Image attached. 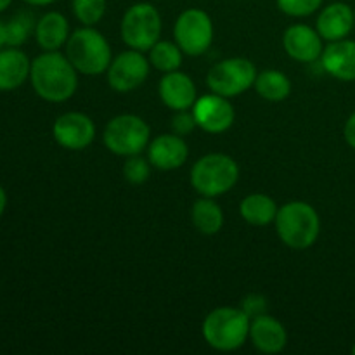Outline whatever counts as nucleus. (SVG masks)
<instances>
[{
	"label": "nucleus",
	"mask_w": 355,
	"mask_h": 355,
	"mask_svg": "<svg viewBox=\"0 0 355 355\" xmlns=\"http://www.w3.org/2000/svg\"><path fill=\"white\" fill-rule=\"evenodd\" d=\"M284 51L300 62H314L322 54V37L307 24H293L283 35Z\"/></svg>",
	"instance_id": "nucleus-13"
},
{
	"label": "nucleus",
	"mask_w": 355,
	"mask_h": 355,
	"mask_svg": "<svg viewBox=\"0 0 355 355\" xmlns=\"http://www.w3.org/2000/svg\"><path fill=\"white\" fill-rule=\"evenodd\" d=\"M33 31V17L31 14L21 12L16 14L12 19L7 24H3V38L6 44L10 47H17V45L24 44Z\"/></svg>",
	"instance_id": "nucleus-25"
},
{
	"label": "nucleus",
	"mask_w": 355,
	"mask_h": 355,
	"mask_svg": "<svg viewBox=\"0 0 355 355\" xmlns=\"http://www.w3.org/2000/svg\"><path fill=\"white\" fill-rule=\"evenodd\" d=\"M352 354H354V355H355V345H354V347H352Z\"/></svg>",
	"instance_id": "nucleus-36"
},
{
	"label": "nucleus",
	"mask_w": 355,
	"mask_h": 355,
	"mask_svg": "<svg viewBox=\"0 0 355 355\" xmlns=\"http://www.w3.org/2000/svg\"><path fill=\"white\" fill-rule=\"evenodd\" d=\"M175 44L187 55H201L214 42V23L201 9H186L173 26Z\"/></svg>",
	"instance_id": "nucleus-9"
},
{
	"label": "nucleus",
	"mask_w": 355,
	"mask_h": 355,
	"mask_svg": "<svg viewBox=\"0 0 355 355\" xmlns=\"http://www.w3.org/2000/svg\"><path fill=\"white\" fill-rule=\"evenodd\" d=\"M277 7L291 17H305L321 7L322 0H276Z\"/></svg>",
	"instance_id": "nucleus-28"
},
{
	"label": "nucleus",
	"mask_w": 355,
	"mask_h": 355,
	"mask_svg": "<svg viewBox=\"0 0 355 355\" xmlns=\"http://www.w3.org/2000/svg\"><path fill=\"white\" fill-rule=\"evenodd\" d=\"M148 123L135 114H120L114 116L104 128V144L111 153L118 156H134L144 151L149 146Z\"/></svg>",
	"instance_id": "nucleus-7"
},
{
	"label": "nucleus",
	"mask_w": 355,
	"mask_h": 355,
	"mask_svg": "<svg viewBox=\"0 0 355 355\" xmlns=\"http://www.w3.org/2000/svg\"><path fill=\"white\" fill-rule=\"evenodd\" d=\"M274 222L281 241L293 250L311 248L321 232L318 211L305 201H291L281 207Z\"/></svg>",
	"instance_id": "nucleus-2"
},
{
	"label": "nucleus",
	"mask_w": 355,
	"mask_h": 355,
	"mask_svg": "<svg viewBox=\"0 0 355 355\" xmlns=\"http://www.w3.org/2000/svg\"><path fill=\"white\" fill-rule=\"evenodd\" d=\"M30 80L35 92L49 103L68 101L78 87L75 66L58 51H47L31 62Z\"/></svg>",
	"instance_id": "nucleus-1"
},
{
	"label": "nucleus",
	"mask_w": 355,
	"mask_h": 355,
	"mask_svg": "<svg viewBox=\"0 0 355 355\" xmlns=\"http://www.w3.org/2000/svg\"><path fill=\"white\" fill-rule=\"evenodd\" d=\"M250 318L243 309L218 307L203 321V338L220 352H232L245 345L250 335Z\"/></svg>",
	"instance_id": "nucleus-3"
},
{
	"label": "nucleus",
	"mask_w": 355,
	"mask_h": 355,
	"mask_svg": "<svg viewBox=\"0 0 355 355\" xmlns=\"http://www.w3.org/2000/svg\"><path fill=\"white\" fill-rule=\"evenodd\" d=\"M196 118L193 113H189L187 110L177 111L175 116L172 118V130L177 135H187L194 130L196 127Z\"/></svg>",
	"instance_id": "nucleus-29"
},
{
	"label": "nucleus",
	"mask_w": 355,
	"mask_h": 355,
	"mask_svg": "<svg viewBox=\"0 0 355 355\" xmlns=\"http://www.w3.org/2000/svg\"><path fill=\"white\" fill-rule=\"evenodd\" d=\"M355 24L354 9L349 3L335 2L321 10L318 17V33L324 40H343L350 35Z\"/></svg>",
	"instance_id": "nucleus-17"
},
{
	"label": "nucleus",
	"mask_w": 355,
	"mask_h": 355,
	"mask_svg": "<svg viewBox=\"0 0 355 355\" xmlns=\"http://www.w3.org/2000/svg\"><path fill=\"white\" fill-rule=\"evenodd\" d=\"M239 179V166L231 156L211 153L194 163L191 170V184L207 198L222 196L234 187Z\"/></svg>",
	"instance_id": "nucleus-5"
},
{
	"label": "nucleus",
	"mask_w": 355,
	"mask_h": 355,
	"mask_svg": "<svg viewBox=\"0 0 355 355\" xmlns=\"http://www.w3.org/2000/svg\"><path fill=\"white\" fill-rule=\"evenodd\" d=\"M55 142L71 151H80L92 144L96 137V125L83 113H64L55 120L52 127Z\"/></svg>",
	"instance_id": "nucleus-12"
},
{
	"label": "nucleus",
	"mask_w": 355,
	"mask_h": 355,
	"mask_svg": "<svg viewBox=\"0 0 355 355\" xmlns=\"http://www.w3.org/2000/svg\"><path fill=\"white\" fill-rule=\"evenodd\" d=\"M10 2H12V0H0V12H2V10H6L7 7L10 6Z\"/></svg>",
	"instance_id": "nucleus-34"
},
{
	"label": "nucleus",
	"mask_w": 355,
	"mask_h": 355,
	"mask_svg": "<svg viewBox=\"0 0 355 355\" xmlns=\"http://www.w3.org/2000/svg\"><path fill=\"white\" fill-rule=\"evenodd\" d=\"M250 338L260 352L279 354L286 347L288 333L277 319L262 314L253 318L252 324H250Z\"/></svg>",
	"instance_id": "nucleus-18"
},
{
	"label": "nucleus",
	"mask_w": 355,
	"mask_h": 355,
	"mask_svg": "<svg viewBox=\"0 0 355 355\" xmlns=\"http://www.w3.org/2000/svg\"><path fill=\"white\" fill-rule=\"evenodd\" d=\"M3 44H6V38H3V24L0 23V47H2Z\"/></svg>",
	"instance_id": "nucleus-35"
},
{
	"label": "nucleus",
	"mask_w": 355,
	"mask_h": 355,
	"mask_svg": "<svg viewBox=\"0 0 355 355\" xmlns=\"http://www.w3.org/2000/svg\"><path fill=\"white\" fill-rule=\"evenodd\" d=\"M354 17H355V9H354Z\"/></svg>",
	"instance_id": "nucleus-37"
},
{
	"label": "nucleus",
	"mask_w": 355,
	"mask_h": 355,
	"mask_svg": "<svg viewBox=\"0 0 355 355\" xmlns=\"http://www.w3.org/2000/svg\"><path fill=\"white\" fill-rule=\"evenodd\" d=\"M343 135H345V141L350 148L355 149V111L347 120L345 128H343Z\"/></svg>",
	"instance_id": "nucleus-31"
},
{
	"label": "nucleus",
	"mask_w": 355,
	"mask_h": 355,
	"mask_svg": "<svg viewBox=\"0 0 355 355\" xmlns=\"http://www.w3.org/2000/svg\"><path fill=\"white\" fill-rule=\"evenodd\" d=\"M35 37L44 51H58L69 38L68 19L61 12H47L35 26Z\"/></svg>",
	"instance_id": "nucleus-20"
},
{
	"label": "nucleus",
	"mask_w": 355,
	"mask_h": 355,
	"mask_svg": "<svg viewBox=\"0 0 355 355\" xmlns=\"http://www.w3.org/2000/svg\"><path fill=\"white\" fill-rule=\"evenodd\" d=\"M31 62L26 54L10 47L0 51V90H14L30 76Z\"/></svg>",
	"instance_id": "nucleus-19"
},
{
	"label": "nucleus",
	"mask_w": 355,
	"mask_h": 355,
	"mask_svg": "<svg viewBox=\"0 0 355 355\" xmlns=\"http://www.w3.org/2000/svg\"><path fill=\"white\" fill-rule=\"evenodd\" d=\"M149 75V61L141 51H125L111 61L107 68V83L116 92H132L146 82Z\"/></svg>",
	"instance_id": "nucleus-10"
},
{
	"label": "nucleus",
	"mask_w": 355,
	"mask_h": 355,
	"mask_svg": "<svg viewBox=\"0 0 355 355\" xmlns=\"http://www.w3.org/2000/svg\"><path fill=\"white\" fill-rule=\"evenodd\" d=\"M24 2L30 3V6H51L55 0H24Z\"/></svg>",
	"instance_id": "nucleus-33"
},
{
	"label": "nucleus",
	"mask_w": 355,
	"mask_h": 355,
	"mask_svg": "<svg viewBox=\"0 0 355 355\" xmlns=\"http://www.w3.org/2000/svg\"><path fill=\"white\" fill-rule=\"evenodd\" d=\"M73 12L83 26H94L106 14V0H73Z\"/></svg>",
	"instance_id": "nucleus-26"
},
{
	"label": "nucleus",
	"mask_w": 355,
	"mask_h": 355,
	"mask_svg": "<svg viewBox=\"0 0 355 355\" xmlns=\"http://www.w3.org/2000/svg\"><path fill=\"white\" fill-rule=\"evenodd\" d=\"M158 92L165 106L173 111L189 110L196 103V85L182 71H170L159 80Z\"/></svg>",
	"instance_id": "nucleus-15"
},
{
	"label": "nucleus",
	"mask_w": 355,
	"mask_h": 355,
	"mask_svg": "<svg viewBox=\"0 0 355 355\" xmlns=\"http://www.w3.org/2000/svg\"><path fill=\"white\" fill-rule=\"evenodd\" d=\"M193 114L196 118L198 127L203 128L208 134H222L229 130L236 116L234 107L231 106L227 97L218 96V94H208L196 99Z\"/></svg>",
	"instance_id": "nucleus-11"
},
{
	"label": "nucleus",
	"mask_w": 355,
	"mask_h": 355,
	"mask_svg": "<svg viewBox=\"0 0 355 355\" xmlns=\"http://www.w3.org/2000/svg\"><path fill=\"white\" fill-rule=\"evenodd\" d=\"M257 69L252 61L245 58H231L217 62L210 68L207 83L214 94L224 97L241 96L255 83Z\"/></svg>",
	"instance_id": "nucleus-8"
},
{
	"label": "nucleus",
	"mask_w": 355,
	"mask_h": 355,
	"mask_svg": "<svg viewBox=\"0 0 355 355\" xmlns=\"http://www.w3.org/2000/svg\"><path fill=\"white\" fill-rule=\"evenodd\" d=\"M148 156L153 166L159 170H175L186 163L189 149L182 135L163 134L148 146Z\"/></svg>",
	"instance_id": "nucleus-14"
},
{
	"label": "nucleus",
	"mask_w": 355,
	"mask_h": 355,
	"mask_svg": "<svg viewBox=\"0 0 355 355\" xmlns=\"http://www.w3.org/2000/svg\"><path fill=\"white\" fill-rule=\"evenodd\" d=\"M191 220L201 234L214 236L224 225V211L211 198L205 196L194 201L193 208H191Z\"/></svg>",
	"instance_id": "nucleus-21"
},
{
	"label": "nucleus",
	"mask_w": 355,
	"mask_h": 355,
	"mask_svg": "<svg viewBox=\"0 0 355 355\" xmlns=\"http://www.w3.org/2000/svg\"><path fill=\"white\" fill-rule=\"evenodd\" d=\"M162 35V16L158 9L148 2L128 7L121 19V38L135 51H149Z\"/></svg>",
	"instance_id": "nucleus-6"
},
{
	"label": "nucleus",
	"mask_w": 355,
	"mask_h": 355,
	"mask_svg": "<svg viewBox=\"0 0 355 355\" xmlns=\"http://www.w3.org/2000/svg\"><path fill=\"white\" fill-rule=\"evenodd\" d=\"M123 175L130 184H142L149 179V162L142 156H128L123 165Z\"/></svg>",
	"instance_id": "nucleus-27"
},
{
	"label": "nucleus",
	"mask_w": 355,
	"mask_h": 355,
	"mask_svg": "<svg viewBox=\"0 0 355 355\" xmlns=\"http://www.w3.org/2000/svg\"><path fill=\"white\" fill-rule=\"evenodd\" d=\"M149 62L163 73L177 71L182 64V49L173 42L158 40L149 49Z\"/></svg>",
	"instance_id": "nucleus-24"
},
{
	"label": "nucleus",
	"mask_w": 355,
	"mask_h": 355,
	"mask_svg": "<svg viewBox=\"0 0 355 355\" xmlns=\"http://www.w3.org/2000/svg\"><path fill=\"white\" fill-rule=\"evenodd\" d=\"M243 311L248 318H257V315L267 314V302L262 295H248L243 302Z\"/></svg>",
	"instance_id": "nucleus-30"
},
{
	"label": "nucleus",
	"mask_w": 355,
	"mask_h": 355,
	"mask_svg": "<svg viewBox=\"0 0 355 355\" xmlns=\"http://www.w3.org/2000/svg\"><path fill=\"white\" fill-rule=\"evenodd\" d=\"M322 68L342 82H355V40L329 42L321 54Z\"/></svg>",
	"instance_id": "nucleus-16"
},
{
	"label": "nucleus",
	"mask_w": 355,
	"mask_h": 355,
	"mask_svg": "<svg viewBox=\"0 0 355 355\" xmlns=\"http://www.w3.org/2000/svg\"><path fill=\"white\" fill-rule=\"evenodd\" d=\"M66 58L83 75H101L111 64V47L101 31L92 26L78 28L66 42Z\"/></svg>",
	"instance_id": "nucleus-4"
},
{
	"label": "nucleus",
	"mask_w": 355,
	"mask_h": 355,
	"mask_svg": "<svg viewBox=\"0 0 355 355\" xmlns=\"http://www.w3.org/2000/svg\"><path fill=\"white\" fill-rule=\"evenodd\" d=\"M277 205L267 194H250L239 205V214L248 224L252 225H267L276 220Z\"/></svg>",
	"instance_id": "nucleus-22"
},
{
	"label": "nucleus",
	"mask_w": 355,
	"mask_h": 355,
	"mask_svg": "<svg viewBox=\"0 0 355 355\" xmlns=\"http://www.w3.org/2000/svg\"><path fill=\"white\" fill-rule=\"evenodd\" d=\"M6 205H7V194L3 191V187L0 186V217H2L3 210H6Z\"/></svg>",
	"instance_id": "nucleus-32"
},
{
	"label": "nucleus",
	"mask_w": 355,
	"mask_h": 355,
	"mask_svg": "<svg viewBox=\"0 0 355 355\" xmlns=\"http://www.w3.org/2000/svg\"><path fill=\"white\" fill-rule=\"evenodd\" d=\"M255 89L257 94L260 97L267 101H284L291 92V82L283 71H277V69H267L257 75L255 78Z\"/></svg>",
	"instance_id": "nucleus-23"
}]
</instances>
